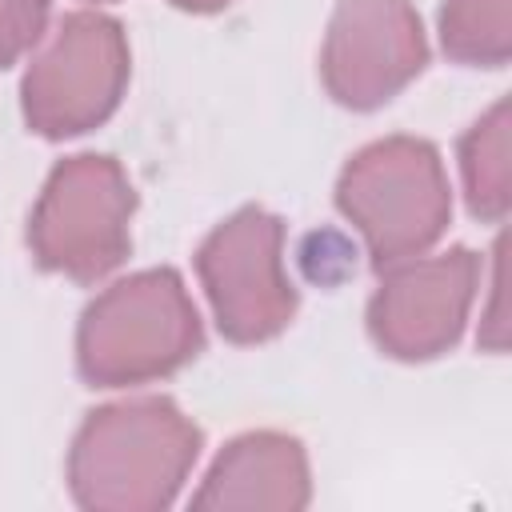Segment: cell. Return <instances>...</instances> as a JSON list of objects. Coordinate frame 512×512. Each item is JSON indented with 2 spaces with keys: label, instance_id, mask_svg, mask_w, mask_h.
Returning a JSON list of instances; mask_svg holds the SVG:
<instances>
[{
  "label": "cell",
  "instance_id": "obj_1",
  "mask_svg": "<svg viewBox=\"0 0 512 512\" xmlns=\"http://www.w3.org/2000/svg\"><path fill=\"white\" fill-rule=\"evenodd\" d=\"M200 456V428L168 396L116 400L84 416L68 448V492L92 512L176 504Z\"/></svg>",
  "mask_w": 512,
  "mask_h": 512
},
{
  "label": "cell",
  "instance_id": "obj_2",
  "mask_svg": "<svg viewBox=\"0 0 512 512\" xmlns=\"http://www.w3.org/2000/svg\"><path fill=\"white\" fill-rule=\"evenodd\" d=\"M204 344L200 312L172 268H144L104 288L80 316L76 368L92 388L172 376Z\"/></svg>",
  "mask_w": 512,
  "mask_h": 512
},
{
  "label": "cell",
  "instance_id": "obj_3",
  "mask_svg": "<svg viewBox=\"0 0 512 512\" xmlns=\"http://www.w3.org/2000/svg\"><path fill=\"white\" fill-rule=\"evenodd\" d=\"M336 208L364 236L380 272L424 256L452 216L444 160L420 136L372 140L344 164L336 180Z\"/></svg>",
  "mask_w": 512,
  "mask_h": 512
},
{
  "label": "cell",
  "instance_id": "obj_4",
  "mask_svg": "<svg viewBox=\"0 0 512 512\" xmlns=\"http://www.w3.org/2000/svg\"><path fill=\"white\" fill-rule=\"evenodd\" d=\"M136 192L112 156L80 152L52 168L28 216V248L44 272L96 284L132 248Z\"/></svg>",
  "mask_w": 512,
  "mask_h": 512
},
{
  "label": "cell",
  "instance_id": "obj_5",
  "mask_svg": "<svg viewBox=\"0 0 512 512\" xmlns=\"http://www.w3.org/2000/svg\"><path fill=\"white\" fill-rule=\"evenodd\" d=\"M124 28L92 8L56 20L48 40L32 52L20 104L24 120L44 140H68L100 128L128 88Z\"/></svg>",
  "mask_w": 512,
  "mask_h": 512
},
{
  "label": "cell",
  "instance_id": "obj_6",
  "mask_svg": "<svg viewBox=\"0 0 512 512\" xmlns=\"http://www.w3.org/2000/svg\"><path fill=\"white\" fill-rule=\"evenodd\" d=\"M196 272L216 328L232 344H264L296 316V284L284 264V220L256 204L232 212L204 236Z\"/></svg>",
  "mask_w": 512,
  "mask_h": 512
},
{
  "label": "cell",
  "instance_id": "obj_7",
  "mask_svg": "<svg viewBox=\"0 0 512 512\" xmlns=\"http://www.w3.org/2000/svg\"><path fill=\"white\" fill-rule=\"evenodd\" d=\"M480 284V256L472 248H448L440 256H412L384 268L376 296L368 300V332L392 360L444 356L472 312Z\"/></svg>",
  "mask_w": 512,
  "mask_h": 512
},
{
  "label": "cell",
  "instance_id": "obj_8",
  "mask_svg": "<svg viewBox=\"0 0 512 512\" xmlns=\"http://www.w3.org/2000/svg\"><path fill=\"white\" fill-rule=\"evenodd\" d=\"M428 64V40L412 0H336L320 48V80L344 108L388 104Z\"/></svg>",
  "mask_w": 512,
  "mask_h": 512
},
{
  "label": "cell",
  "instance_id": "obj_9",
  "mask_svg": "<svg viewBox=\"0 0 512 512\" xmlns=\"http://www.w3.org/2000/svg\"><path fill=\"white\" fill-rule=\"evenodd\" d=\"M308 452L288 432H244L212 460L192 508H308Z\"/></svg>",
  "mask_w": 512,
  "mask_h": 512
},
{
  "label": "cell",
  "instance_id": "obj_10",
  "mask_svg": "<svg viewBox=\"0 0 512 512\" xmlns=\"http://www.w3.org/2000/svg\"><path fill=\"white\" fill-rule=\"evenodd\" d=\"M512 104L500 96L464 136H460V176L468 212L500 224L512 204Z\"/></svg>",
  "mask_w": 512,
  "mask_h": 512
},
{
  "label": "cell",
  "instance_id": "obj_11",
  "mask_svg": "<svg viewBox=\"0 0 512 512\" xmlns=\"http://www.w3.org/2000/svg\"><path fill=\"white\" fill-rule=\"evenodd\" d=\"M440 44L456 64L504 68L512 56V0H444Z\"/></svg>",
  "mask_w": 512,
  "mask_h": 512
},
{
  "label": "cell",
  "instance_id": "obj_12",
  "mask_svg": "<svg viewBox=\"0 0 512 512\" xmlns=\"http://www.w3.org/2000/svg\"><path fill=\"white\" fill-rule=\"evenodd\" d=\"M52 0H0V68L40 44Z\"/></svg>",
  "mask_w": 512,
  "mask_h": 512
},
{
  "label": "cell",
  "instance_id": "obj_13",
  "mask_svg": "<svg viewBox=\"0 0 512 512\" xmlns=\"http://www.w3.org/2000/svg\"><path fill=\"white\" fill-rule=\"evenodd\" d=\"M492 312L484 316V328H480V340L484 348L500 352L504 348V316H500V300H504V240H496L492 248Z\"/></svg>",
  "mask_w": 512,
  "mask_h": 512
},
{
  "label": "cell",
  "instance_id": "obj_14",
  "mask_svg": "<svg viewBox=\"0 0 512 512\" xmlns=\"http://www.w3.org/2000/svg\"><path fill=\"white\" fill-rule=\"evenodd\" d=\"M168 4H176V8H184V12H220V8H228L232 0H168Z\"/></svg>",
  "mask_w": 512,
  "mask_h": 512
},
{
  "label": "cell",
  "instance_id": "obj_15",
  "mask_svg": "<svg viewBox=\"0 0 512 512\" xmlns=\"http://www.w3.org/2000/svg\"><path fill=\"white\" fill-rule=\"evenodd\" d=\"M92 4H108V0H92Z\"/></svg>",
  "mask_w": 512,
  "mask_h": 512
}]
</instances>
